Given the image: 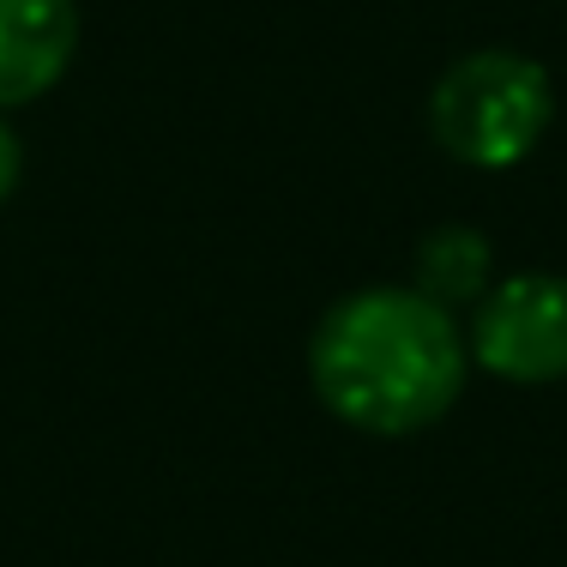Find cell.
<instances>
[{"label":"cell","mask_w":567,"mask_h":567,"mask_svg":"<svg viewBox=\"0 0 567 567\" xmlns=\"http://www.w3.org/2000/svg\"><path fill=\"white\" fill-rule=\"evenodd\" d=\"M471 339L411 284H369L320 315L308 381L339 423L362 435H416L458 404Z\"/></svg>","instance_id":"6da1fadb"},{"label":"cell","mask_w":567,"mask_h":567,"mask_svg":"<svg viewBox=\"0 0 567 567\" xmlns=\"http://www.w3.org/2000/svg\"><path fill=\"white\" fill-rule=\"evenodd\" d=\"M556 121L549 73L519 49H471L429 91V133L471 169H513Z\"/></svg>","instance_id":"7a4b0ae2"},{"label":"cell","mask_w":567,"mask_h":567,"mask_svg":"<svg viewBox=\"0 0 567 567\" xmlns=\"http://www.w3.org/2000/svg\"><path fill=\"white\" fill-rule=\"evenodd\" d=\"M471 362L507 386H549L567 374V278L513 272L471 308Z\"/></svg>","instance_id":"3957f363"},{"label":"cell","mask_w":567,"mask_h":567,"mask_svg":"<svg viewBox=\"0 0 567 567\" xmlns=\"http://www.w3.org/2000/svg\"><path fill=\"white\" fill-rule=\"evenodd\" d=\"M79 49L73 0H0V115L55 91Z\"/></svg>","instance_id":"277c9868"},{"label":"cell","mask_w":567,"mask_h":567,"mask_svg":"<svg viewBox=\"0 0 567 567\" xmlns=\"http://www.w3.org/2000/svg\"><path fill=\"white\" fill-rule=\"evenodd\" d=\"M495 284V254L483 241V229L471 224H441L416 241L411 254V290H423L429 302H441L447 315L477 308Z\"/></svg>","instance_id":"5b68a950"},{"label":"cell","mask_w":567,"mask_h":567,"mask_svg":"<svg viewBox=\"0 0 567 567\" xmlns=\"http://www.w3.org/2000/svg\"><path fill=\"white\" fill-rule=\"evenodd\" d=\"M19 169H24L19 133H12V127H7V115H0V206H7V194L19 187Z\"/></svg>","instance_id":"8992f818"}]
</instances>
